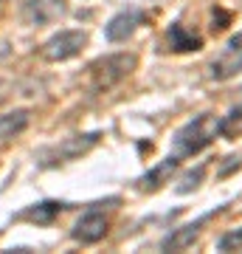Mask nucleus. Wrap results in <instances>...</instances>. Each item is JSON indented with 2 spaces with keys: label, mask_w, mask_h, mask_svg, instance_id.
Segmentation results:
<instances>
[{
  "label": "nucleus",
  "mask_w": 242,
  "mask_h": 254,
  "mask_svg": "<svg viewBox=\"0 0 242 254\" xmlns=\"http://www.w3.org/2000/svg\"><path fill=\"white\" fill-rule=\"evenodd\" d=\"M242 133V108H234L228 116H223V136Z\"/></svg>",
  "instance_id": "4468645a"
},
{
  "label": "nucleus",
  "mask_w": 242,
  "mask_h": 254,
  "mask_svg": "<svg viewBox=\"0 0 242 254\" xmlns=\"http://www.w3.org/2000/svg\"><path fill=\"white\" fill-rule=\"evenodd\" d=\"M104 235H107V218H104L101 212H85V215L76 220V226H73V232H71L73 240H79V243H85V246L99 243Z\"/></svg>",
  "instance_id": "423d86ee"
},
{
  "label": "nucleus",
  "mask_w": 242,
  "mask_h": 254,
  "mask_svg": "<svg viewBox=\"0 0 242 254\" xmlns=\"http://www.w3.org/2000/svg\"><path fill=\"white\" fill-rule=\"evenodd\" d=\"M28 119H31L28 110H9V113H3V116H0V138L6 141V138L20 136L28 127Z\"/></svg>",
  "instance_id": "9b49d317"
},
{
  "label": "nucleus",
  "mask_w": 242,
  "mask_h": 254,
  "mask_svg": "<svg viewBox=\"0 0 242 254\" xmlns=\"http://www.w3.org/2000/svg\"><path fill=\"white\" fill-rule=\"evenodd\" d=\"M203 175H206V170H203V167H197V170L186 173V175H183V181H180V187H178V192H180V195H186V192L197 190L200 181H203Z\"/></svg>",
  "instance_id": "2eb2a0df"
},
{
  "label": "nucleus",
  "mask_w": 242,
  "mask_h": 254,
  "mask_svg": "<svg viewBox=\"0 0 242 254\" xmlns=\"http://www.w3.org/2000/svg\"><path fill=\"white\" fill-rule=\"evenodd\" d=\"M65 0H28L26 3V20L31 26H51L59 17H65Z\"/></svg>",
  "instance_id": "39448f33"
},
{
  "label": "nucleus",
  "mask_w": 242,
  "mask_h": 254,
  "mask_svg": "<svg viewBox=\"0 0 242 254\" xmlns=\"http://www.w3.org/2000/svg\"><path fill=\"white\" fill-rule=\"evenodd\" d=\"M178 164H180L178 155H169V158L158 161L152 170H149V173L141 178V190H158V187H163V184H169L172 173L178 170Z\"/></svg>",
  "instance_id": "9d476101"
},
{
  "label": "nucleus",
  "mask_w": 242,
  "mask_h": 254,
  "mask_svg": "<svg viewBox=\"0 0 242 254\" xmlns=\"http://www.w3.org/2000/svg\"><path fill=\"white\" fill-rule=\"evenodd\" d=\"M217 136H223V116L200 113V116L186 122V125L175 133V155H178V158L197 155L200 150H206Z\"/></svg>",
  "instance_id": "f257e3e1"
},
{
  "label": "nucleus",
  "mask_w": 242,
  "mask_h": 254,
  "mask_svg": "<svg viewBox=\"0 0 242 254\" xmlns=\"http://www.w3.org/2000/svg\"><path fill=\"white\" fill-rule=\"evenodd\" d=\"M240 246H242V229H234V232H228V235H223L217 240V249L220 252H234Z\"/></svg>",
  "instance_id": "dca6fc26"
},
{
  "label": "nucleus",
  "mask_w": 242,
  "mask_h": 254,
  "mask_svg": "<svg viewBox=\"0 0 242 254\" xmlns=\"http://www.w3.org/2000/svg\"><path fill=\"white\" fill-rule=\"evenodd\" d=\"M135 60L133 54H110L101 57L90 65V82H93V91H110L116 88L118 82H124L130 73L135 71Z\"/></svg>",
  "instance_id": "f03ea898"
},
{
  "label": "nucleus",
  "mask_w": 242,
  "mask_h": 254,
  "mask_svg": "<svg viewBox=\"0 0 242 254\" xmlns=\"http://www.w3.org/2000/svg\"><path fill=\"white\" fill-rule=\"evenodd\" d=\"M206 220H208V215H206V218H200V220H194V223H186V226L175 229L172 235L163 237L161 249H163V252H183V249H189V246H192L194 240H197L200 226H203Z\"/></svg>",
  "instance_id": "1a4fd4ad"
},
{
  "label": "nucleus",
  "mask_w": 242,
  "mask_h": 254,
  "mask_svg": "<svg viewBox=\"0 0 242 254\" xmlns=\"http://www.w3.org/2000/svg\"><path fill=\"white\" fill-rule=\"evenodd\" d=\"M240 71H242V34H234L225 43V48L220 51V57L211 63V76L225 82L231 76H237Z\"/></svg>",
  "instance_id": "20e7f679"
},
{
  "label": "nucleus",
  "mask_w": 242,
  "mask_h": 254,
  "mask_svg": "<svg viewBox=\"0 0 242 254\" xmlns=\"http://www.w3.org/2000/svg\"><path fill=\"white\" fill-rule=\"evenodd\" d=\"M96 141H99V133H85V136L65 138L59 147L51 150V161H48V164H62V161H71V158H79V155L88 153Z\"/></svg>",
  "instance_id": "6e6552de"
},
{
  "label": "nucleus",
  "mask_w": 242,
  "mask_h": 254,
  "mask_svg": "<svg viewBox=\"0 0 242 254\" xmlns=\"http://www.w3.org/2000/svg\"><path fill=\"white\" fill-rule=\"evenodd\" d=\"M88 43L85 31H76V28H65L59 34H54L48 43L43 46V57L48 63H65L82 51V46Z\"/></svg>",
  "instance_id": "7ed1b4c3"
},
{
  "label": "nucleus",
  "mask_w": 242,
  "mask_h": 254,
  "mask_svg": "<svg viewBox=\"0 0 242 254\" xmlns=\"http://www.w3.org/2000/svg\"><path fill=\"white\" fill-rule=\"evenodd\" d=\"M169 46H172V51H200L203 40L194 37V34H189L180 23H172V28H169Z\"/></svg>",
  "instance_id": "f8f14e48"
},
{
  "label": "nucleus",
  "mask_w": 242,
  "mask_h": 254,
  "mask_svg": "<svg viewBox=\"0 0 242 254\" xmlns=\"http://www.w3.org/2000/svg\"><path fill=\"white\" fill-rule=\"evenodd\" d=\"M141 23H144V11L141 9H124L107 23L104 37H107L110 43H124L127 37H133V31L141 26Z\"/></svg>",
  "instance_id": "0eeeda50"
},
{
  "label": "nucleus",
  "mask_w": 242,
  "mask_h": 254,
  "mask_svg": "<svg viewBox=\"0 0 242 254\" xmlns=\"http://www.w3.org/2000/svg\"><path fill=\"white\" fill-rule=\"evenodd\" d=\"M62 212V203H56V200H43V203H37L34 209H28L26 218L34 220V223H51Z\"/></svg>",
  "instance_id": "ddd939ff"
}]
</instances>
